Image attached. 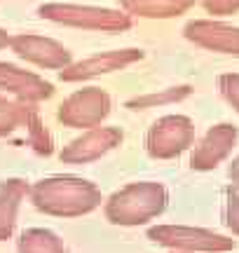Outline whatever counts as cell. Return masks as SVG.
<instances>
[{"mask_svg":"<svg viewBox=\"0 0 239 253\" xmlns=\"http://www.w3.org/2000/svg\"><path fill=\"white\" fill-rule=\"evenodd\" d=\"M26 110V101H9L7 96H0V136H7L14 129L24 126Z\"/></svg>","mask_w":239,"mask_h":253,"instance_id":"ac0fdd59","label":"cell"},{"mask_svg":"<svg viewBox=\"0 0 239 253\" xmlns=\"http://www.w3.org/2000/svg\"><path fill=\"white\" fill-rule=\"evenodd\" d=\"M0 89H5L7 94L17 96V101H26V103H40L54 94L52 82L40 78L38 73L24 71L7 61H0Z\"/></svg>","mask_w":239,"mask_h":253,"instance_id":"7c38bea8","label":"cell"},{"mask_svg":"<svg viewBox=\"0 0 239 253\" xmlns=\"http://www.w3.org/2000/svg\"><path fill=\"white\" fill-rule=\"evenodd\" d=\"M17 253H68L64 242L45 227L24 230L17 242Z\"/></svg>","mask_w":239,"mask_h":253,"instance_id":"9a60e30c","label":"cell"},{"mask_svg":"<svg viewBox=\"0 0 239 253\" xmlns=\"http://www.w3.org/2000/svg\"><path fill=\"white\" fill-rule=\"evenodd\" d=\"M111 96L101 87H84L73 91L59 106V122L73 129H94L111 115Z\"/></svg>","mask_w":239,"mask_h":253,"instance_id":"8992f818","label":"cell"},{"mask_svg":"<svg viewBox=\"0 0 239 253\" xmlns=\"http://www.w3.org/2000/svg\"><path fill=\"white\" fill-rule=\"evenodd\" d=\"M183 36L202 49L239 56V26L213 19H193L185 24Z\"/></svg>","mask_w":239,"mask_h":253,"instance_id":"30bf717a","label":"cell"},{"mask_svg":"<svg viewBox=\"0 0 239 253\" xmlns=\"http://www.w3.org/2000/svg\"><path fill=\"white\" fill-rule=\"evenodd\" d=\"M195 143V125L185 115H164L146 134V150L153 160H174Z\"/></svg>","mask_w":239,"mask_h":253,"instance_id":"5b68a950","label":"cell"},{"mask_svg":"<svg viewBox=\"0 0 239 253\" xmlns=\"http://www.w3.org/2000/svg\"><path fill=\"white\" fill-rule=\"evenodd\" d=\"M166 202H169V192L162 183L138 181L113 192L108 202L103 204V213H106V220L113 225H146L153 218L164 213Z\"/></svg>","mask_w":239,"mask_h":253,"instance_id":"7a4b0ae2","label":"cell"},{"mask_svg":"<svg viewBox=\"0 0 239 253\" xmlns=\"http://www.w3.org/2000/svg\"><path fill=\"white\" fill-rule=\"evenodd\" d=\"M143 52L136 47H127V49H111V52H101V54L87 56L82 61H73L68 68L59 71V80L64 82H82L92 80L99 75H108V73L122 71L131 63L143 59Z\"/></svg>","mask_w":239,"mask_h":253,"instance_id":"ba28073f","label":"cell"},{"mask_svg":"<svg viewBox=\"0 0 239 253\" xmlns=\"http://www.w3.org/2000/svg\"><path fill=\"white\" fill-rule=\"evenodd\" d=\"M193 94L190 84H178V87H166L162 91H150V94H141L127 101L129 110H146V108H157V106H166V103H178V101L188 99Z\"/></svg>","mask_w":239,"mask_h":253,"instance_id":"2e32d148","label":"cell"},{"mask_svg":"<svg viewBox=\"0 0 239 253\" xmlns=\"http://www.w3.org/2000/svg\"><path fill=\"white\" fill-rule=\"evenodd\" d=\"M148 239L181 253H230L237 246L232 237L193 225H155L148 230Z\"/></svg>","mask_w":239,"mask_h":253,"instance_id":"277c9868","label":"cell"},{"mask_svg":"<svg viewBox=\"0 0 239 253\" xmlns=\"http://www.w3.org/2000/svg\"><path fill=\"white\" fill-rule=\"evenodd\" d=\"M174 253H181V251H174Z\"/></svg>","mask_w":239,"mask_h":253,"instance_id":"cb8c5ba5","label":"cell"},{"mask_svg":"<svg viewBox=\"0 0 239 253\" xmlns=\"http://www.w3.org/2000/svg\"><path fill=\"white\" fill-rule=\"evenodd\" d=\"M28 190L31 185L24 178H7L0 183V242H7L14 232L19 209L28 197Z\"/></svg>","mask_w":239,"mask_h":253,"instance_id":"4fadbf2b","label":"cell"},{"mask_svg":"<svg viewBox=\"0 0 239 253\" xmlns=\"http://www.w3.org/2000/svg\"><path fill=\"white\" fill-rule=\"evenodd\" d=\"M122 138L124 134L118 126H94V129H87L82 136L73 138L68 145H64L59 157L66 164H89L115 150L122 143Z\"/></svg>","mask_w":239,"mask_h":253,"instance_id":"9c48e42d","label":"cell"},{"mask_svg":"<svg viewBox=\"0 0 239 253\" xmlns=\"http://www.w3.org/2000/svg\"><path fill=\"white\" fill-rule=\"evenodd\" d=\"M9 33L7 31H5V28H0V49H2V47H9Z\"/></svg>","mask_w":239,"mask_h":253,"instance_id":"603a6c76","label":"cell"},{"mask_svg":"<svg viewBox=\"0 0 239 253\" xmlns=\"http://www.w3.org/2000/svg\"><path fill=\"white\" fill-rule=\"evenodd\" d=\"M228 176H230V183H232V188L239 190V155L232 160L230 164V169H228Z\"/></svg>","mask_w":239,"mask_h":253,"instance_id":"7402d4cb","label":"cell"},{"mask_svg":"<svg viewBox=\"0 0 239 253\" xmlns=\"http://www.w3.org/2000/svg\"><path fill=\"white\" fill-rule=\"evenodd\" d=\"M24 126H26V131H28V143L33 145V150H36L38 155H52V150H54L52 134H49V131L45 129V125H42L36 103H28Z\"/></svg>","mask_w":239,"mask_h":253,"instance_id":"e0dca14e","label":"cell"},{"mask_svg":"<svg viewBox=\"0 0 239 253\" xmlns=\"http://www.w3.org/2000/svg\"><path fill=\"white\" fill-rule=\"evenodd\" d=\"M225 225L239 237V192L232 185L225 190Z\"/></svg>","mask_w":239,"mask_h":253,"instance_id":"ffe728a7","label":"cell"},{"mask_svg":"<svg viewBox=\"0 0 239 253\" xmlns=\"http://www.w3.org/2000/svg\"><path fill=\"white\" fill-rule=\"evenodd\" d=\"M202 5L213 17H228L239 12V0H202Z\"/></svg>","mask_w":239,"mask_h":253,"instance_id":"44dd1931","label":"cell"},{"mask_svg":"<svg viewBox=\"0 0 239 253\" xmlns=\"http://www.w3.org/2000/svg\"><path fill=\"white\" fill-rule=\"evenodd\" d=\"M122 12L141 19H174L185 14L195 0H118Z\"/></svg>","mask_w":239,"mask_h":253,"instance_id":"5bb4252c","label":"cell"},{"mask_svg":"<svg viewBox=\"0 0 239 253\" xmlns=\"http://www.w3.org/2000/svg\"><path fill=\"white\" fill-rule=\"evenodd\" d=\"M9 49L24 59V61L40 66V68H49V71H64L73 63L71 49L64 47L54 38H45L38 33H17L9 38Z\"/></svg>","mask_w":239,"mask_h":253,"instance_id":"52a82bcc","label":"cell"},{"mask_svg":"<svg viewBox=\"0 0 239 253\" xmlns=\"http://www.w3.org/2000/svg\"><path fill=\"white\" fill-rule=\"evenodd\" d=\"M237 126L228 125H216L211 126L206 134L202 136V141L195 145L193 155H190V167L195 171H211L216 169L223 160H228L232 153V148L237 145Z\"/></svg>","mask_w":239,"mask_h":253,"instance_id":"8fae6325","label":"cell"},{"mask_svg":"<svg viewBox=\"0 0 239 253\" xmlns=\"http://www.w3.org/2000/svg\"><path fill=\"white\" fill-rule=\"evenodd\" d=\"M28 197L38 211L56 218L87 216L101 207L103 195L92 181L80 176H49L31 185Z\"/></svg>","mask_w":239,"mask_h":253,"instance_id":"6da1fadb","label":"cell"},{"mask_svg":"<svg viewBox=\"0 0 239 253\" xmlns=\"http://www.w3.org/2000/svg\"><path fill=\"white\" fill-rule=\"evenodd\" d=\"M218 89L223 99L239 113V73H223L218 78Z\"/></svg>","mask_w":239,"mask_h":253,"instance_id":"d6986e66","label":"cell"},{"mask_svg":"<svg viewBox=\"0 0 239 253\" xmlns=\"http://www.w3.org/2000/svg\"><path fill=\"white\" fill-rule=\"evenodd\" d=\"M38 14L52 24L99 33H122L134 26V17L113 7L96 5H73V2H45L38 7Z\"/></svg>","mask_w":239,"mask_h":253,"instance_id":"3957f363","label":"cell"}]
</instances>
